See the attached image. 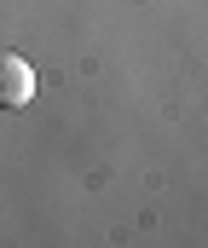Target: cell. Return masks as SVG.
Returning a JSON list of instances; mask_svg holds the SVG:
<instances>
[{
  "label": "cell",
  "instance_id": "cell-1",
  "mask_svg": "<svg viewBox=\"0 0 208 248\" xmlns=\"http://www.w3.org/2000/svg\"><path fill=\"white\" fill-rule=\"evenodd\" d=\"M35 98V69L17 52H0V110H23Z\"/></svg>",
  "mask_w": 208,
  "mask_h": 248
}]
</instances>
